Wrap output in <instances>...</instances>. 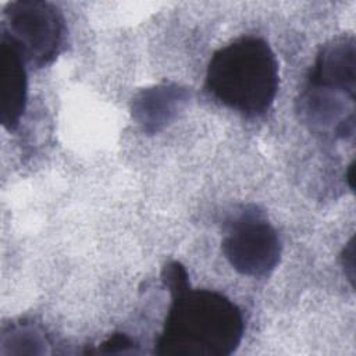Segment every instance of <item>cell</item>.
I'll return each mask as SVG.
<instances>
[{
    "label": "cell",
    "mask_w": 356,
    "mask_h": 356,
    "mask_svg": "<svg viewBox=\"0 0 356 356\" xmlns=\"http://www.w3.org/2000/svg\"><path fill=\"white\" fill-rule=\"evenodd\" d=\"M171 298L156 353L227 356L235 352L243 337V317L232 300L220 292L191 286Z\"/></svg>",
    "instance_id": "cell-1"
},
{
    "label": "cell",
    "mask_w": 356,
    "mask_h": 356,
    "mask_svg": "<svg viewBox=\"0 0 356 356\" xmlns=\"http://www.w3.org/2000/svg\"><path fill=\"white\" fill-rule=\"evenodd\" d=\"M206 89L242 114L266 113L278 90V61L273 49L257 36H242L218 49L207 65Z\"/></svg>",
    "instance_id": "cell-2"
},
{
    "label": "cell",
    "mask_w": 356,
    "mask_h": 356,
    "mask_svg": "<svg viewBox=\"0 0 356 356\" xmlns=\"http://www.w3.org/2000/svg\"><path fill=\"white\" fill-rule=\"evenodd\" d=\"M3 31L26 61L44 67L57 58L65 39V19L57 6L40 0L11 1L4 8Z\"/></svg>",
    "instance_id": "cell-3"
},
{
    "label": "cell",
    "mask_w": 356,
    "mask_h": 356,
    "mask_svg": "<svg viewBox=\"0 0 356 356\" xmlns=\"http://www.w3.org/2000/svg\"><path fill=\"white\" fill-rule=\"evenodd\" d=\"M222 253L238 273L268 275L280 263L281 241L275 228L256 210H246L227 224Z\"/></svg>",
    "instance_id": "cell-4"
},
{
    "label": "cell",
    "mask_w": 356,
    "mask_h": 356,
    "mask_svg": "<svg viewBox=\"0 0 356 356\" xmlns=\"http://www.w3.org/2000/svg\"><path fill=\"white\" fill-rule=\"evenodd\" d=\"M299 102L300 114L314 132L334 139L353 135L355 93L306 85Z\"/></svg>",
    "instance_id": "cell-5"
},
{
    "label": "cell",
    "mask_w": 356,
    "mask_h": 356,
    "mask_svg": "<svg viewBox=\"0 0 356 356\" xmlns=\"http://www.w3.org/2000/svg\"><path fill=\"white\" fill-rule=\"evenodd\" d=\"M25 57L14 40L3 31L0 42V120L6 129L14 131L26 107L28 79Z\"/></svg>",
    "instance_id": "cell-6"
},
{
    "label": "cell",
    "mask_w": 356,
    "mask_h": 356,
    "mask_svg": "<svg viewBox=\"0 0 356 356\" xmlns=\"http://www.w3.org/2000/svg\"><path fill=\"white\" fill-rule=\"evenodd\" d=\"M307 85L356 93V43L353 36H338L320 49Z\"/></svg>",
    "instance_id": "cell-7"
},
{
    "label": "cell",
    "mask_w": 356,
    "mask_h": 356,
    "mask_svg": "<svg viewBox=\"0 0 356 356\" xmlns=\"http://www.w3.org/2000/svg\"><path fill=\"white\" fill-rule=\"evenodd\" d=\"M189 99V90L177 83L146 88L132 100V117L143 132L156 134L172 122Z\"/></svg>",
    "instance_id": "cell-8"
},
{
    "label": "cell",
    "mask_w": 356,
    "mask_h": 356,
    "mask_svg": "<svg viewBox=\"0 0 356 356\" xmlns=\"http://www.w3.org/2000/svg\"><path fill=\"white\" fill-rule=\"evenodd\" d=\"M1 345H11V353L15 346H19L17 353H42L44 352L46 341L42 334L31 325L13 327L10 332L3 334Z\"/></svg>",
    "instance_id": "cell-9"
},
{
    "label": "cell",
    "mask_w": 356,
    "mask_h": 356,
    "mask_svg": "<svg viewBox=\"0 0 356 356\" xmlns=\"http://www.w3.org/2000/svg\"><path fill=\"white\" fill-rule=\"evenodd\" d=\"M161 277H163L164 285L167 286L170 293L182 291V289L191 286L189 280H188V273H186L185 267L178 261H170L168 264H165V267L163 268Z\"/></svg>",
    "instance_id": "cell-10"
},
{
    "label": "cell",
    "mask_w": 356,
    "mask_h": 356,
    "mask_svg": "<svg viewBox=\"0 0 356 356\" xmlns=\"http://www.w3.org/2000/svg\"><path fill=\"white\" fill-rule=\"evenodd\" d=\"M134 341L125 335V334H114L110 338H107L100 346V353H128L134 352L135 349Z\"/></svg>",
    "instance_id": "cell-11"
},
{
    "label": "cell",
    "mask_w": 356,
    "mask_h": 356,
    "mask_svg": "<svg viewBox=\"0 0 356 356\" xmlns=\"http://www.w3.org/2000/svg\"><path fill=\"white\" fill-rule=\"evenodd\" d=\"M353 239H350V242L348 243V246L345 248V250H343V254H342V264H343V267H348L349 268V273H348V275H349V280L353 282V275H355V263H353V260H355V252H353Z\"/></svg>",
    "instance_id": "cell-12"
}]
</instances>
